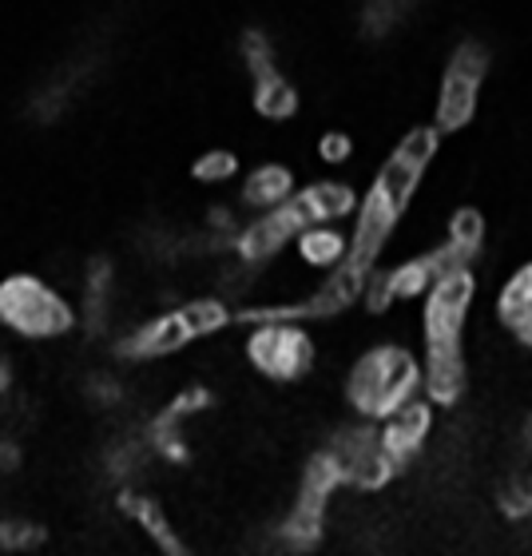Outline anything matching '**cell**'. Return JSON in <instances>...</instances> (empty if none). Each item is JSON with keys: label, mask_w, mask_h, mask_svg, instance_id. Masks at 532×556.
<instances>
[{"label": "cell", "mask_w": 532, "mask_h": 556, "mask_svg": "<svg viewBox=\"0 0 532 556\" xmlns=\"http://www.w3.org/2000/svg\"><path fill=\"white\" fill-rule=\"evenodd\" d=\"M45 541V529L36 521H24V517H4L0 521V548L4 553H28Z\"/></svg>", "instance_id": "cell-23"}, {"label": "cell", "mask_w": 532, "mask_h": 556, "mask_svg": "<svg viewBox=\"0 0 532 556\" xmlns=\"http://www.w3.org/2000/svg\"><path fill=\"white\" fill-rule=\"evenodd\" d=\"M421 394H426V366L402 342H378L362 350L346 378V402L362 421H385Z\"/></svg>", "instance_id": "cell-1"}, {"label": "cell", "mask_w": 532, "mask_h": 556, "mask_svg": "<svg viewBox=\"0 0 532 556\" xmlns=\"http://www.w3.org/2000/svg\"><path fill=\"white\" fill-rule=\"evenodd\" d=\"M112 263L107 258H92L88 270L80 275V302H76V311H80V330L88 334H104L107 323H112Z\"/></svg>", "instance_id": "cell-12"}, {"label": "cell", "mask_w": 532, "mask_h": 556, "mask_svg": "<svg viewBox=\"0 0 532 556\" xmlns=\"http://www.w3.org/2000/svg\"><path fill=\"white\" fill-rule=\"evenodd\" d=\"M294 195H299V179L287 163H258L243 175V187H239V203L255 215L287 207L294 203Z\"/></svg>", "instance_id": "cell-10"}, {"label": "cell", "mask_w": 532, "mask_h": 556, "mask_svg": "<svg viewBox=\"0 0 532 556\" xmlns=\"http://www.w3.org/2000/svg\"><path fill=\"white\" fill-rule=\"evenodd\" d=\"M179 318L195 342V338H215L219 330H227L235 323V306H227V299H191L179 306Z\"/></svg>", "instance_id": "cell-17"}, {"label": "cell", "mask_w": 532, "mask_h": 556, "mask_svg": "<svg viewBox=\"0 0 532 556\" xmlns=\"http://www.w3.org/2000/svg\"><path fill=\"white\" fill-rule=\"evenodd\" d=\"M405 4H366L362 9V33L366 36H385V33H394L397 24H402V16H405Z\"/></svg>", "instance_id": "cell-24"}, {"label": "cell", "mask_w": 532, "mask_h": 556, "mask_svg": "<svg viewBox=\"0 0 532 556\" xmlns=\"http://www.w3.org/2000/svg\"><path fill=\"white\" fill-rule=\"evenodd\" d=\"M485 72H489V48H481L477 40H465L449 56V68H445L438 88V108H433V128L441 136L473 124Z\"/></svg>", "instance_id": "cell-4"}, {"label": "cell", "mask_w": 532, "mask_h": 556, "mask_svg": "<svg viewBox=\"0 0 532 556\" xmlns=\"http://www.w3.org/2000/svg\"><path fill=\"white\" fill-rule=\"evenodd\" d=\"M243 64L251 72V80H266V76H278V56H275V45H270V36L251 28L243 36Z\"/></svg>", "instance_id": "cell-22"}, {"label": "cell", "mask_w": 532, "mask_h": 556, "mask_svg": "<svg viewBox=\"0 0 532 556\" xmlns=\"http://www.w3.org/2000/svg\"><path fill=\"white\" fill-rule=\"evenodd\" d=\"M529 485H532V462H529Z\"/></svg>", "instance_id": "cell-27"}, {"label": "cell", "mask_w": 532, "mask_h": 556, "mask_svg": "<svg viewBox=\"0 0 532 556\" xmlns=\"http://www.w3.org/2000/svg\"><path fill=\"white\" fill-rule=\"evenodd\" d=\"M243 175V160L231 148H211L191 163V179L203 187H227Z\"/></svg>", "instance_id": "cell-18"}, {"label": "cell", "mask_w": 532, "mask_h": 556, "mask_svg": "<svg viewBox=\"0 0 532 556\" xmlns=\"http://www.w3.org/2000/svg\"><path fill=\"white\" fill-rule=\"evenodd\" d=\"M294 207L302 211L306 227H311V223H330V227H342L346 219H354V215H358L362 199H358V191L346 184V179H314V184L299 187Z\"/></svg>", "instance_id": "cell-9"}, {"label": "cell", "mask_w": 532, "mask_h": 556, "mask_svg": "<svg viewBox=\"0 0 532 556\" xmlns=\"http://www.w3.org/2000/svg\"><path fill=\"white\" fill-rule=\"evenodd\" d=\"M294 255L306 270H318L322 278L334 275L350 255V231L330 227V223H311L294 239Z\"/></svg>", "instance_id": "cell-11"}, {"label": "cell", "mask_w": 532, "mask_h": 556, "mask_svg": "<svg viewBox=\"0 0 532 556\" xmlns=\"http://www.w3.org/2000/svg\"><path fill=\"white\" fill-rule=\"evenodd\" d=\"M119 509L128 513L131 521H136L139 529L155 541V548H160L163 556H191L183 541H179V533L172 529V517L163 513V505L155 497H143V493L124 489V493H119Z\"/></svg>", "instance_id": "cell-13"}, {"label": "cell", "mask_w": 532, "mask_h": 556, "mask_svg": "<svg viewBox=\"0 0 532 556\" xmlns=\"http://www.w3.org/2000/svg\"><path fill=\"white\" fill-rule=\"evenodd\" d=\"M390 270V287H394V302H417L426 299L433 282H438V263H433V251H421V255L402 258L397 267Z\"/></svg>", "instance_id": "cell-15"}, {"label": "cell", "mask_w": 532, "mask_h": 556, "mask_svg": "<svg viewBox=\"0 0 532 556\" xmlns=\"http://www.w3.org/2000/svg\"><path fill=\"white\" fill-rule=\"evenodd\" d=\"M477 299V275L473 270H457L433 282L421 306V334H426V350L433 346H461L465 323L473 311Z\"/></svg>", "instance_id": "cell-5"}, {"label": "cell", "mask_w": 532, "mask_h": 556, "mask_svg": "<svg viewBox=\"0 0 532 556\" xmlns=\"http://www.w3.org/2000/svg\"><path fill=\"white\" fill-rule=\"evenodd\" d=\"M497 505L509 521H529L532 517V485L524 469H512L497 489Z\"/></svg>", "instance_id": "cell-21"}, {"label": "cell", "mask_w": 532, "mask_h": 556, "mask_svg": "<svg viewBox=\"0 0 532 556\" xmlns=\"http://www.w3.org/2000/svg\"><path fill=\"white\" fill-rule=\"evenodd\" d=\"M417 187H421V175L414 172V167H405L402 160H390L382 163V172H378V179L370 184V191L366 195L378 203L382 211H390L397 223H402V215L409 211V203H414L417 195Z\"/></svg>", "instance_id": "cell-14"}, {"label": "cell", "mask_w": 532, "mask_h": 556, "mask_svg": "<svg viewBox=\"0 0 532 556\" xmlns=\"http://www.w3.org/2000/svg\"><path fill=\"white\" fill-rule=\"evenodd\" d=\"M302 227H306V219H302V211L294 207V203H287V207H278V211H266V215H255V219H246L243 227H239V235H235V243H231V255L239 258V263H246L251 270H258V267H266V263H275L282 251H290Z\"/></svg>", "instance_id": "cell-6"}, {"label": "cell", "mask_w": 532, "mask_h": 556, "mask_svg": "<svg viewBox=\"0 0 532 556\" xmlns=\"http://www.w3.org/2000/svg\"><path fill=\"white\" fill-rule=\"evenodd\" d=\"M243 358L266 382H302L318 362V346L302 323H255L243 342Z\"/></svg>", "instance_id": "cell-3"}, {"label": "cell", "mask_w": 532, "mask_h": 556, "mask_svg": "<svg viewBox=\"0 0 532 556\" xmlns=\"http://www.w3.org/2000/svg\"><path fill=\"white\" fill-rule=\"evenodd\" d=\"M251 100H255V112L263 119H275V124H282V119L299 116V104L302 96L299 88L278 72V76H266V80H255V92H251Z\"/></svg>", "instance_id": "cell-16"}, {"label": "cell", "mask_w": 532, "mask_h": 556, "mask_svg": "<svg viewBox=\"0 0 532 556\" xmlns=\"http://www.w3.org/2000/svg\"><path fill=\"white\" fill-rule=\"evenodd\" d=\"M183 346H191V334H187L179 311H160L143 318L139 326H131L128 334L116 338V358L124 362H160L179 354Z\"/></svg>", "instance_id": "cell-7"}, {"label": "cell", "mask_w": 532, "mask_h": 556, "mask_svg": "<svg viewBox=\"0 0 532 556\" xmlns=\"http://www.w3.org/2000/svg\"><path fill=\"white\" fill-rule=\"evenodd\" d=\"M318 160L326 163V167H342V163L354 160V136L342 128H330L318 136Z\"/></svg>", "instance_id": "cell-25"}, {"label": "cell", "mask_w": 532, "mask_h": 556, "mask_svg": "<svg viewBox=\"0 0 532 556\" xmlns=\"http://www.w3.org/2000/svg\"><path fill=\"white\" fill-rule=\"evenodd\" d=\"M429 433H433V402L426 394L414 397L409 406H402L397 414L385 417V421H378V445L394 462L397 473L414 462L417 453L426 450Z\"/></svg>", "instance_id": "cell-8"}, {"label": "cell", "mask_w": 532, "mask_h": 556, "mask_svg": "<svg viewBox=\"0 0 532 556\" xmlns=\"http://www.w3.org/2000/svg\"><path fill=\"white\" fill-rule=\"evenodd\" d=\"M438 151H441V131L433 128V124H421V128L414 131H405L402 139H397V148H394V160H402L405 167H414L417 175H426V167L433 160H438Z\"/></svg>", "instance_id": "cell-19"}, {"label": "cell", "mask_w": 532, "mask_h": 556, "mask_svg": "<svg viewBox=\"0 0 532 556\" xmlns=\"http://www.w3.org/2000/svg\"><path fill=\"white\" fill-rule=\"evenodd\" d=\"M485 215L477 207H461L449 215V231H445V243H453L457 251H465V255H473L481 251V243H485Z\"/></svg>", "instance_id": "cell-20"}, {"label": "cell", "mask_w": 532, "mask_h": 556, "mask_svg": "<svg viewBox=\"0 0 532 556\" xmlns=\"http://www.w3.org/2000/svg\"><path fill=\"white\" fill-rule=\"evenodd\" d=\"M88 394H92V402H100V406H116L119 397H124V390H119L116 374H96L92 386H88Z\"/></svg>", "instance_id": "cell-26"}, {"label": "cell", "mask_w": 532, "mask_h": 556, "mask_svg": "<svg viewBox=\"0 0 532 556\" xmlns=\"http://www.w3.org/2000/svg\"><path fill=\"white\" fill-rule=\"evenodd\" d=\"M80 326V311L76 302L48 282L45 275H16L0 278V330L24 342H56L68 338Z\"/></svg>", "instance_id": "cell-2"}]
</instances>
